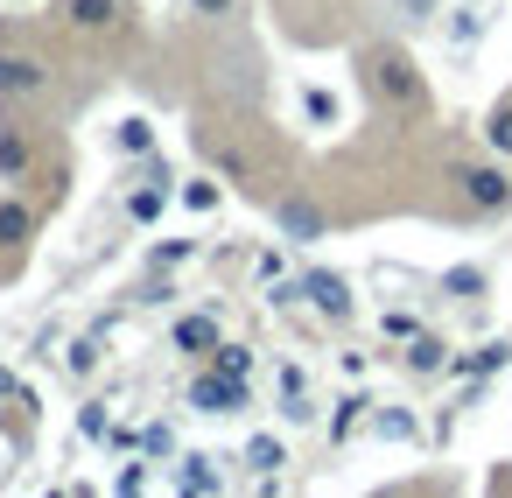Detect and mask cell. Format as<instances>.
<instances>
[{
    "label": "cell",
    "instance_id": "obj_1",
    "mask_svg": "<svg viewBox=\"0 0 512 498\" xmlns=\"http://www.w3.org/2000/svg\"><path fill=\"white\" fill-rule=\"evenodd\" d=\"M456 183H463V204H470V211H512V176H505L498 162H477V169H463Z\"/></svg>",
    "mask_w": 512,
    "mask_h": 498
},
{
    "label": "cell",
    "instance_id": "obj_2",
    "mask_svg": "<svg viewBox=\"0 0 512 498\" xmlns=\"http://www.w3.org/2000/svg\"><path fill=\"white\" fill-rule=\"evenodd\" d=\"M372 85H379V99H393V106H421V78H414V64L393 57V50L372 57Z\"/></svg>",
    "mask_w": 512,
    "mask_h": 498
},
{
    "label": "cell",
    "instance_id": "obj_3",
    "mask_svg": "<svg viewBox=\"0 0 512 498\" xmlns=\"http://www.w3.org/2000/svg\"><path fill=\"white\" fill-rule=\"evenodd\" d=\"M190 407H197V414H239V407H246V379H232V372H204V379L190 386Z\"/></svg>",
    "mask_w": 512,
    "mask_h": 498
},
{
    "label": "cell",
    "instance_id": "obj_4",
    "mask_svg": "<svg viewBox=\"0 0 512 498\" xmlns=\"http://www.w3.org/2000/svg\"><path fill=\"white\" fill-rule=\"evenodd\" d=\"M274 225L295 239V246H309V239H323V211L309 204V197H281L274 204Z\"/></svg>",
    "mask_w": 512,
    "mask_h": 498
},
{
    "label": "cell",
    "instance_id": "obj_5",
    "mask_svg": "<svg viewBox=\"0 0 512 498\" xmlns=\"http://www.w3.org/2000/svg\"><path fill=\"white\" fill-rule=\"evenodd\" d=\"M0 92H8V99H36V92H50V71L36 57H0Z\"/></svg>",
    "mask_w": 512,
    "mask_h": 498
},
{
    "label": "cell",
    "instance_id": "obj_6",
    "mask_svg": "<svg viewBox=\"0 0 512 498\" xmlns=\"http://www.w3.org/2000/svg\"><path fill=\"white\" fill-rule=\"evenodd\" d=\"M302 295H309L323 316H351V281H344V274H309Z\"/></svg>",
    "mask_w": 512,
    "mask_h": 498
},
{
    "label": "cell",
    "instance_id": "obj_7",
    "mask_svg": "<svg viewBox=\"0 0 512 498\" xmlns=\"http://www.w3.org/2000/svg\"><path fill=\"white\" fill-rule=\"evenodd\" d=\"M449 365H456V358H449V344H442V337H428V330H421V337H407V372H449Z\"/></svg>",
    "mask_w": 512,
    "mask_h": 498
},
{
    "label": "cell",
    "instance_id": "obj_8",
    "mask_svg": "<svg viewBox=\"0 0 512 498\" xmlns=\"http://www.w3.org/2000/svg\"><path fill=\"white\" fill-rule=\"evenodd\" d=\"M120 15V0H64V22L71 29H106Z\"/></svg>",
    "mask_w": 512,
    "mask_h": 498
},
{
    "label": "cell",
    "instance_id": "obj_9",
    "mask_svg": "<svg viewBox=\"0 0 512 498\" xmlns=\"http://www.w3.org/2000/svg\"><path fill=\"white\" fill-rule=\"evenodd\" d=\"M176 351H218V323L211 316H183L176 323Z\"/></svg>",
    "mask_w": 512,
    "mask_h": 498
},
{
    "label": "cell",
    "instance_id": "obj_10",
    "mask_svg": "<svg viewBox=\"0 0 512 498\" xmlns=\"http://www.w3.org/2000/svg\"><path fill=\"white\" fill-rule=\"evenodd\" d=\"M29 232H36L29 204H0V246H29Z\"/></svg>",
    "mask_w": 512,
    "mask_h": 498
},
{
    "label": "cell",
    "instance_id": "obj_11",
    "mask_svg": "<svg viewBox=\"0 0 512 498\" xmlns=\"http://www.w3.org/2000/svg\"><path fill=\"white\" fill-rule=\"evenodd\" d=\"M162 204H169V183H162V176H148V190H134V197H127V211H134L141 225H148V218H162Z\"/></svg>",
    "mask_w": 512,
    "mask_h": 498
},
{
    "label": "cell",
    "instance_id": "obj_12",
    "mask_svg": "<svg viewBox=\"0 0 512 498\" xmlns=\"http://www.w3.org/2000/svg\"><path fill=\"white\" fill-rule=\"evenodd\" d=\"M246 463H253V470H260V477H274V470H281V463H288V449H281V442H274V435H253V442H246Z\"/></svg>",
    "mask_w": 512,
    "mask_h": 498
},
{
    "label": "cell",
    "instance_id": "obj_13",
    "mask_svg": "<svg viewBox=\"0 0 512 498\" xmlns=\"http://www.w3.org/2000/svg\"><path fill=\"white\" fill-rule=\"evenodd\" d=\"M225 477H218V463L211 456H183V491H218Z\"/></svg>",
    "mask_w": 512,
    "mask_h": 498
},
{
    "label": "cell",
    "instance_id": "obj_14",
    "mask_svg": "<svg viewBox=\"0 0 512 498\" xmlns=\"http://www.w3.org/2000/svg\"><path fill=\"white\" fill-rule=\"evenodd\" d=\"M0 176H29V148L15 127H0Z\"/></svg>",
    "mask_w": 512,
    "mask_h": 498
},
{
    "label": "cell",
    "instance_id": "obj_15",
    "mask_svg": "<svg viewBox=\"0 0 512 498\" xmlns=\"http://www.w3.org/2000/svg\"><path fill=\"white\" fill-rule=\"evenodd\" d=\"M484 141H491V155H512V99L484 120Z\"/></svg>",
    "mask_w": 512,
    "mask_h": 498
},
{
    "label": "cell",
    "instance_id": "obj_16",
    "mask_svg": "<svg viewBox=\"0 0 512 498\" xmlns=\"http://www.w3.org/2000/svg\"><path fill=\"white\" fill-rule=\"evenodd\" d=\"M512 358V344H484V351H470V358H456V372H498Z\"/></svg>",
    "mask_w": 512,
    "mask_h": 498
},
{
    "label": "cell",
    "instance_id": "obj_17",
    "mask_svg": "<svg viewBox=\"0 0 512 498\" xmlns=\"http://www.w3.org/2000/svg\"><path fill=\"white\" fill-rule=\"evenodd\" d=\"M302 113H309L316 127H330V120H337V99H330L323 85H309V92H302Z\"/></svg>",
    "mask_w": 512,
    "mask_h": 498
},
{
    "label": "cell",
    "instance_id": "obj_18",
    "mask_svg": "<svg viewBox=\"0 0 512 498\" xmlns=\"http://www.w3.org/2000/svg\"><path fill=\"white\" fill-rule=\"evenodd\" d=\"M120 148H127V155H148V148H155V127H148V120H120Z\"/></svg>",
    "mask_w": 512,
    "mask_h": 498
},
{
    "label": "cell",
    "instance_id": "obj_19",
    "mask_svg": "<svg viewBox=\"0 0 512 498\" xmlns=\"http://www.w3.org/2000/svg\"><path fill=\"white\" fill-rule=\"evenodd\" d=\"M442 288H449V295H484V274H477V267H449Z\"/></svg>",
    "mask_w": 512,
    "mask_h": 498
},
{
    "label": "cell",
    "instance_id": "obj_20",
    "mask_svg": "<svg viewBox=\"0 0 512 498\" xmlns=\"http://www.w3.org/2000/svg\"><path fill=\"white\" fill-rule=\"evenodd\" d=\"M218 372L246 379V372H253V351H246V344H218Z\"/></svg>",
    "mask_w": 512,
    "mask_h": 498
},
{
    "label": "cell",
    "instance_id": "obj_21",
    "mask_svg": "<svg viewBox=\"0 0 512 498\" xmlns=\"http://www.w3.org/2000/svg\"><path fill=\"white\" fill-rule=\"evenodd\" d=\"M379 435H393V442H407V435H414V414H400V407H386V414H379Z\"/></svg>",
    "mask_w": 512,
    "mask_h": 498
},
{
    "label": "cell",
    "instance_id": "obj_22",
    "mask_svg": "<svg viewBox=\"0 0 512 498\" xmlns=\"http://www.w3.org/2000/svg\"><path fill=\"white\" fill-rule=\"evenodd\" d=\"M141 449H148V456H169V449H176V435L155 421V428H141Z\"/></svg>",
    "mask_w": 512,
    "mask_h": 498
},
{
    "label": "cell",
    "instance_id": "obj_23",
    "mask_svg": "<svg viewBox=\"0 0 512 498\" xmlns=\"http://www.w3.org/2000/svg\"><path fill=\"white\" fill-rule=\"evenodd\" d=\"M477 29H484V15H477V8H463V15H456V22H449V36H456V43H470V36H477Z\"/></svg>",
    "mask_w": 512,
    "mask_h": 498
},
{
    "label": "cell",
    "instance_id": "obj_24",
    "mask_svg": "<svg viewBox=\"0 0 512 498\" xmlns=\"http://www.w3.org/2000/svg\"><path fill=\"white\" fill-rule=\"evenodd\" d=\"M183 204H190V211H211V204H218V190H211V183H190V190H183Z\"/></svg>",
    "mask_w": 512,
    "mask_h": 498
},
{
    "label": "cell",
    "instance_id": "obj_25",
    "mask_svg": "<svg viewBox=\"0 0 512 498\" xmlns=\"http://www.w3.org/2000/svg\"><path fill=\"white\" fill-rule=\"evenodd\" d=\"M386 337H400V344H407V337H421V323H414V316H400V309H393V316H386Z\"/></svg>",
    "mask_w": 512,
    "mask_h": 498
},
{
    "label": "cell",
    "instance_id": "obj_26",
    "mask_svg": "<svg viewBox=\"0 0 512 498\" xmlns=\"http://www.w3.org/2000/svg\"><path fill=\"white\" fill-rule=\"evenodd\" d=\"M239 0H190V15H232Z\"/></svg>",
    "mask_w": 512,
    "mask_h": 498
}]
</instances>
